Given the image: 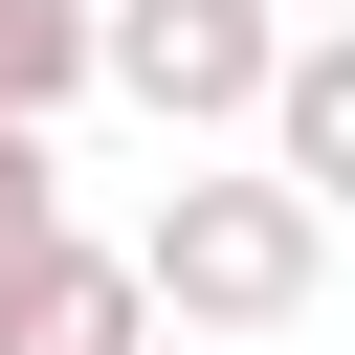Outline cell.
Listing matches in <instances>:
<instances>
[{
	"mask_svg": "<svg viewBox=\"0 0 355 355\" xmlns=\"http://www.w3.org/2000/svg\"><path fill=\"white\" fill-rule=\"evenodd\" d=\"M311 288H333V200H288L266 155L244 178H178L133 222V311L155 333H311Z\"/></svg>",
	"mask_w": 355,
	"mask_h": 355,
	"instance_id": "6da1fadb",
	"label": "cell"
},
{
	"mask_svg": "<svg viewBox=\"0 0 355 355\" xmlns=\"http://www.w3.org/2000/svg\"><path fill=\"white\" fill-rule=\"evenodd\" d=\"M266 44H288V0H89V89H133L155 133H244Z\"/></svg>",
	"mask_w": 355,
	"mask_h": 355,
	"instance_id": "7a4b0ae2",
	"label": "cell"
},
{
	"mask_svg": "<svg viewBox=\"0 0 355 355\" xmlns=\"http://www.w3.org/2000/svg\"><path fill=\"white\" fill-rule=\"evenodd\" d=\"M0 355H155V311H133V244H44V266H0Z\"/></svg>",
	"mask_w": 355,
	"mask_h": 355,
	"instance_id": "3957f363",
	"label": "cell"
},
{
	"mask_svg": "<svg viewBox=\"0 0 355 355\" xmlns=\"http://www.w3.org/2000/svg\"><path fill=\"white\" fill-rule=\"evenodd\" d=\"M244 133H266V178H288V200H355V44H333V22H288Z\"/></svg>",
	"mask_w": 355,
	"mask_h": 355,
	"instance_id": "277c9868",
	"label": "cell"
},
{
	"mask_svg": "<svg viewBox=\"0 0 355 355\" xmlns=\"http://www.w3.org/2000/svg\"><path fill=\"white\" fill-rule=\"evenodd\" d=\"M67 89H89V0H0V111L44 133Z\"/></svg>",
	"mask_w": 355,
	"mask_h": 355,
	"instance_id": "5b68a950",
	"label": "cell"
},
{
	"mask_svg": "<svg viewBox=\"0 0 355 355\" xmlns=\"http://www.w3.org/2000/svg\"><path fill=\"white\" fill-rule=\"evenodd\" d=\"M44 244H67V155L0 111V266H44Z\"/></svg>",
	"mask_w": 355,
	"mask_h": 355,
	"instance_id": "8992f818",
	"label": "cell"
}]
</instances>
